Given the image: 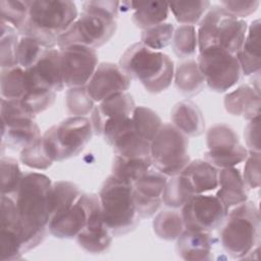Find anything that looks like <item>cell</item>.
<instances>
[{"instance_id": "6da1fadb", "label": "cell", "mask_w": 261, "mask_h": 261, "mask_svg": "<svg viewBox=\"0 0 261 261\" xmlns=\"http://www.w3.org/2000/svg\"><path fill=\"white\" fill-rule=\"evenodd\" d=\"M51 179L38 172L23 175L14 200L21 222L23 253L36 248L45 238L50 221Z\"/></svg>"}, {"instance_id": "7a4b0ae2", "label": "cell", "mask_w": 261, "mask_h": 261, "mask_svg": "<svg viewBox=\"0 0 261 261\" xmlns=\"http://www.w3.org/2000/svg\"><path fill=\"white\" fill-rule=\"evenodd\" d=\"M119 5L118 1L84 2L83 12L59 37L58 48L84 45L95 49L107 43L116 31Z\"/></svg>"}, {"instance_id": "3957f363", "label": "cell", "mask_w": 261, "mask_h": 261, "mask_svg": "<svg viewBox=\"0 0 261 261\" xmlns=\"http://www.w3.org/2000/svg\"><path fill=\"white\" fill-rule=\"evenodd\" d=\"M77 18L74 2L68 0L29 1V17L18 34L37 40L46 49L55 48L59 37Z\"/></svg>"}, {"instance_id": "277c9868", "label": "cell", "mask_w": 261, "mask_h": 261, "mask_svg": "<svg viewBox=\"0 0 261 261\" xmlns=\"http://www.w3.org/2000/svg\"><path fill=\"white\" fill-rule=\"evenodd\" d=\"M119 66L130 77L138 80L151 94H159L171 85L174 65L171 58L152 50L141 42L130 45L121 55Z\"/></svg>"}, {"instance_id": "5b68a950", "label": "cell", "mask_w": 261, "mask_h": 261, "mask_svg": "<svg viewBox=\"0 0 261 261\" xmlns=\"http://www.w3.org/2000/svg\"><path fill=\"white\" fill-rule=\"evenodd\" d=\"M219 239L232 258H247L260 244V213L252 201L234 206L220 225Z\"/></svg>"}, {"instance_id": "8992f818", "label": "cell", "mask_w": 261, "mask_h": 261, "mask_svg": "<svg viewBox=\"0 0 261 261\" xmlns=\"http://www.w3.org/2000/svg\"><path fill=\"white\" fill-rule=\"evenodd\" d=\"M99 199L104 222L113 236L125 234L139 223L133 184L109 175L103 182Z\"/></svg>"}, {"instance_id": "52a82bcc", "label": "cell", "mask_w": 261, "mask_h": 261, "mask_svg": "<svg viewBox=\"0 0 261 261\" xmlns=\"http://www.w3.org/2000/svg\"><path fill=\"white\" fill-rule=\"evenodd\" d=\"M247 29L244 19L232 16L221 5H212L199 22V52L220 48L237 55L244 43Z\"/></svg>"}, {"instance_id": "ba28073f", "label": "cell", "mask_w": 261, "mask_h": 261, "mask_svg": "<svg viewBox=\"0 0 261 261\" xmlns=\"http://www.w3.org/2000/svg\"><path fill=\"white\" fill-rule=\"evenodd\" d=\"M94 134L92 122L85 116H70L49 127L42 136L45 149L53 161L79 155Z\"/></svg>"}, {"instance_id": "9c48e42d", "label": "cell", "mask_w": 261, "mask_h": 261, "mask_svg": "<svg viewBox=\"0 0 261 261\" xmlns=\"http://www.w3.org/2000/svg\"><path fill=\"white\" fill-rule=\"evenodd\" d=\"M188 137L172 123L162 124L151 142V161L156 170L166 176H174L190 163Z\"/></svg>"}, {"instance_id": "30bf717a", "label": "cell", "mask_w": 261, "mask_h": 261, "mask_svg": "<svg viewBox=\"0 0 261 261\" xmlns=\"http://www.w3.org/2000/svg\"><path fill=\"white\" fill-rule=\"evenodd\" d=\"M198 66L210 90L223 93L239 83L243 71L236 54L220 48L200 51Z\"/></svg>"}, {"instance_id": "8fae6325", "label": "cell", "mask_w": 261, "mask_h": 261, "mask_svg": "<svg viewBox=\"0 0 261 261\" xmlns=\"http://www.w3.org/2000/svg\"><path fill=\"white\" fill-rule=\"evenodd\" d=\"M206 143L208 151L204 153V160L216 168L234 167L249 155L248 150L240 143L237 133L225 123L212 125L207 130Z\"/></svg>"}, {"instance_id": "7c38bea8", "label": "cell", "mask_w": 261, "mask_h": 261, "mask_svg": "<svg viewBox=\"0 0 261 261\" xmlns=\"http://www.w3.org/2000/svg\"><path fill=\"white\" fill-rule=\"evenodd\" d=\"M227 211L218 197L198 194L185 203L180 214L186 229L211 232L222 224Z\"/></svg>"}, {"instance_id": "4fadbf2b", "label": "cell", "mask_w": 261, "mask_h": 261, "mask_svg": "<svg viewBox=\"0 0 261 261\" xmlns=\"http://www.w3.org/2000/svg\"><path fill=\"white\" fill-rule=\"evenodd\" d=\"M59 50L64 86L85 87L98 66L96 50L84 45H71Z\"/></svg>"}, {"instance_id": "5bb4252c", "label": "cell", "mask_w": 261, "mask_h": 261, "mask_svg": "<svg viewBox=\"0 0 261 261\" xmlns=\"http://www.w3.org/2000/svg\"><path fill=\"white\" fill-rule=\"evenodd\" d=\"M88 209L87 223L77 234L76 241L88 253L101 254L109 249L113 234L104 222L99 195L88 194Z\"/></svg>"}, {"instance_id": "9a60e30c", "label": "cell", "mask_w": 261, "mask_h": 261, "mask_svg": "<svg viewBox=\"0 0 261 261\" xmlns=\"http://www.w3.org/2000/svg\"><path fill=\"white\" fill-rule=\"evenodd\" d=\"M24 75L27 90L30 88H42L54 92L62 91L65 86L60 50L55 48L46 49L34 66L24 69Z\"/></svg>"}, {"instance_id": "2e32d148", "label": "cell", "mask_w": 261, "mask_h": 261, "mask_svg": "<svg viewBox=\"0 0 261 261\" xmlns=\"http://www.w3.org/2000/svg\"><path fill=\"white\" fill-rule=\"evenodd\" d=\"M167 176L151 168L133 184L134 201L140 218H149L160 209Z\"/></svg>"}, {"instance_id": "e0dca14e", "label": "cell", "mask_w": 261, "mask_h": 261, "mask_svg": "<svg viewBox=\"0 0 261 261\" xmlns=\"http://www.w3.org/2000/svg\"><path fill=\"white\" fill-rule=\"evenodd\" d=\"M130 80L119 65L102 62L98 64L86 88L94 102H101L113 95L125 93L130 87Z\"/></svg>"}, {"instance_id": "ac0fdd59", "label": "cell", "mask_w": 261, "mask_h": 261, "mask_svg": "<svg viewBox=\"0 0 261 261\" xmlns=\"http://www.w3.org/2000/svg\"><path fill=\"white\" fill-rule=\"evenodd\" d=\"M88 212V194H82L70 208L50 219L48 229L57 239L76 238L87 223Z\"/></svg>"}, {"instance_id": "d6986e66", "label": "cell", "mask_w": 261, "mask_h": 261, "mask_svg": "<svg viewBox=\"0 0 261 261\" xmlns=\"http://www.w3.org/2000/svg\"><path fill=\"white\" fill-rule=\"evenodd\" d=\"M135 108L133 96L127 92L113 95L99 102L94 107L91 117L94 134L102 135L104 125L109 121L132 116Z\"/></svg>"}, {"instance_id": "ffe728a7", "label": "cell", "mask_w": 261, "mask_h": 261, "mask_svg": "<svg viewBox=\"0 0 261 261\" xmlns=\"http://www.w3.org/2000/svg\"><path fill=\"white\" fill-rule=\"evenodd\" d=\"M259 81L238 87L224 97V108L233 116L252 119L260 115L261 106Z\"/></svg>"}, {"instance_id": "44dd1931", "label": "cell", "mask_w": 261, "mask_h": 261, "mask_svg": "<svg viewBox=\"0 0 261 261\" xmlns=\"http://www.w3.org/2000/svg\"><path fill=\"white\" fill-rule=\"evenodd\" d=\"M192 196L205 194L218 187V170L204 159H196L178 174Z\"/></svg>"}, {"instance_id": "7402d4cb", "label": "cell", "mask_w": 261, "mask_h": 261, "mask_svg": "<svg viewBox=\"0 0 261 261\" xmlns=\"http://www.w3.org/2000/svg\"><path fill=\"white\" fill-rule=\"evenodd\" d=\"M215 239L210 232L185 229L177 238L176 251L184 260L204 261L213 258Z\"/></svg>"}, {"instance_id": "603a6c76", "label": "cell", "mask_w": 261, "mask_h": 261, "mask_svg": "<svg viewBox=\"0 0 261 261\" xmlns=\"http://www.w3.org/2000/svg\"><path fill=\"white\" fill-rule=\"evenodd\" d=\"M41 137L39 125L35 122L33 117L2 123V147L6 146L11 150L21 151Z\"/></svg>"}, {"instance_id": "cb8c5ba5", "label": "cell", "mask_w": 261, "mask_h": 261, "mask_svg": "<svg viewBox=\"0 0 261 261\" xmlns=\"http://www.w3.org/2000/svg\"><path fill=\"white\" fill-rule=\"evenodd\" d=\"M218 186L219 189L215 196L227 209L248 200V188L240 169L236 167L222 168L218 171Z\"/></svg>"}, {"instance_id": "d4e9b609", "label": "cell", "mask_w": 261, "mask_h": 261, "mask_svg": "<svg viewBox=\"0 0 261 261\" xmlns=\"http://www.w3.org/2000/svg\"><path fill=\"white\" fill-rule=\"evenodd\" d=\"M172 124L187 137H199L205 130V119L201 109L191 100L176 103L170 113Z\"/></svg>"}, {"instance_id": "484cf974", "label": "cell", "mask_w": 261, "mask_h": 261, "mask_svg": "<svg viewBox=\"0 0 261 261\" xmlns=\"http://www.w3.org/2000/svg\"><path fill=\"white\" fill-rule=\"evenodd\" d=\"M243 74L260 73V19H255L247 29L244 43L237 54Z\"/></svg>"}, {"instance_id": "4316f807", "label": "cell", "mask_w": 261, "mask_h": 261, "mask_svg": "<svg viewBox=\"0 0 261 261\" xmlns=\"http://www.w3.org/2000/svg\"><path fill=\"white\" fill-rule=\"evenodd\" d=\"M176 90L186 97H193L199 94L205 81L196 60L188 59L178 63L173 74Z\"/></svg>"}, {"instance_id": "83f0119b", "label": "cell", "mask_w": 261, "mask_h": 261, "mask_svg": "<svg viewBox=\"0 0 261 261\" xmlns=\"http://www.w3.org/2000/svg\"><path fill=\"white\" fill-rule=\"evenodd\" d=\"M134 10L133 22L137 28H148L163 23L169 14V6L166 2H129Z\"/></svg>"}, {"instance_id": "f1b7e54d", "label": "cell", "mask_w": 261, "mask_h": 261, "mask_svg": "<svg viewBox=\"0 0 261 261\" xmlns=\"http://www.w3.org/2000/svg\"><path fill=\"white\" fill-rule=\"evenodd\" d=\"M82 195L80 188L68 180H58L52 184L49 198L50 219L70 208Z\"/></svg>"}, {"instance_id": "f546056e", "label": "cell", "mask_w": 261, "mask_h": 261, "mask_svg": "<svg viewBox=\"0 0 261 261\" xmlns=\"http://www.w3.org/2000/svg\"><path fill=\"white\" fill-rule=\"evenodd\" d=\"M152 167L150 158H125L115 155L112 162V175L134 184Z\"/></svg>"}, {"instance_id": "4dcf8cb0", "label": "cell", "mask_w": 261, "mask_h": 261, "mask_svg": "<svg viewBox=\"0 0 261 261\" xmlns=\"http://www.w3.org/2000/svg\"><path fill=\"white\" fill-rule=\"evenodd\" d=\"M168 6L177 22L186 25H194L201 21L210 8L211 3L207 0L176 1L168 3Z\"/></svg>"}, {"instance_id": "1f68e13d", "label": "cell", "mask_w": 261, "mask_h": 261, "mask_svg": "<svg viewBox=\"0 0 261 261\" xmlns=\"http://www.w3.org/2000/svg\"><path fill=\"white\" fill-rule=\"evenodd\" d=\"M185 229L181 214L177 211L163 210L154 217L153 230L159 239L165 241L177 240Z\"/></svg>"}, {"instance_id": "d6a6232c", "label": "cell", "mask_w": 261, "mask_h": 261, "mask_svg": "<svg viewBox=\"0 0 261 261\" xmlns=\"http://www.w3.org/2000/svg\"><path fill=\"white\" fill-rule=\"evenodd\" d=\"M0 90L1 98L20 100L27 90L24 69L18 65L10 68H1Z\"/></svg>"}, {"instance_id": "836d02e7", "label": "cell", "mask_w": 261, "mask_h": 261, "mask_svg": "<svg viewBox=\"0 0 261 261\" xmlns=\"http://www.w3.org/2000/svg\"><path fill=\"white\" fill-rule=\"evenodd\" d=\"M132 120L136 133L150 143L162 126L161 118L157 112L145 106H136L132 114Z\"/></svg>"}, {"instance_id": "e575fe53", "label": "cell", "mask_w": 261, "mask_h": 261, "mask_svg": "<svg viewBox=\"0 0 261 261\" xmlns=\"http://www.w3.org/2000/svg\"><path fill=\"white\" fill-rule=\"evenodd\" d=\"M0 64L1 68L17 66L16 49L19 42L18 32L10 24L0 20Z\"/></svg>"}, {"instance_id": "d590c367", "label": "cell", "mask_w": 261, "mask_h": 261, "mask_svg": "<svg viewBox=\"0 0 261 261\" xmlns=\"http://www.w3.org/2000/svg\"><path fill=\"white\" fill-rule=\"evenodd\" d=\"M174 54L180 58H191L196 54L198 49V37L194 25L180 24L174 30L172 41Z\"/></svg>"}, {"instance_id": "8d00e7d4", "label": "cell", "mask_w": 261, "mask_h": 261, "mask_svg": "<svg viewBox=\"0 0 261 261\" xmlns=\"http://www.w3.org/2000/svg\"><path fill=\"white\" fill-rule=\"evenodd\" d=\"M1 195L14 196L21 184L23 173L21 172L18 162L11 157H1Z\"/></svg>"}, {"instance_id": "74e56055", "label": "cell", "mask_w": 261, "mask_h": 261, "mask_svg": "<svg viewBox=\"0 0 261 261\" xmlns=\"http://www.w3.org/2000/svg\"><path fill=\"white\" fill-rule=\"evenodd\" d=\"M174 30L173 24L170 22H163L143 30L141 35V43L152 50L160 51L171 44Z\"/></svg>"}, {"instance_id": "f35d334b", "label": "cell", "mask_w": 261, "mask_h": 261, "mask_svg": "<svg viewBox=\"0 0 261 261\" xmlns=\"http://www.w3.org/2000/svg\"><path fill=\"white\" fill-rule=\"evenodd\" d=\"M94 100L89 95L86 86L68 88L65 96L67 112L71 116H85L95 107Z\"/></svg>"}, {"instance_id": "ab89813d", "label": "cell", "mask_w": 261, "mask_h": 261, "mask_svg": "<svg viewBox=\"0 0 261 261\" xmlns=\"http://www.w3.org/2000/svg\"><path fill=\"white\" fill-rule=\"evenodd\" d=\"M56 92L42 88H30L20 99L25 109L34 116L47 110L55 101Z\"/></svg>"}, {"instance_id": "60d3db41", "label": "cell", "mask_w": 261, "mask_h": 261, "mask_svg": "<svg viewBox=\"0 0 261 261\" xmlns=\"http://www.w3.org/2000/svg\"><path fill=\"white\" fill-rule=\"evenodd\" d=\"M0 20L10 24L18 32L28 20L29 1L2 0L0 2Z\"/></svg>"}, {"instance_id": "b9f144b4", "label": "cell", "mask_w": 261, "mask_h": 261, "mask_svg": "<svg viewBox=\"0 0 261 261\" xmlns=\"http://www.w3.org/2000/svg\"><path fill=\"white\" fill-rule=\"evenodd\" d=\"M19 159L25 166L39 170L49 168L54 162L45 149L42 137L29 147L22 149L19 154Z\"/></svg>"}, {"instance_id": "7bdbcfd3", "label": "cell", "mask_w": 261, "mask_h": 261, "mask_svg": "<svg viewBox=\"0 0 261 261\" xmlns=\"http://www.w3.org/2000/svg\"><path fill=\"white\" fill-rule=\"evenodd\" d=\"M46 50L37 40L21 36L16 49V60L18 66L28 69L34 66Z\"/></svg>"}, {"instance_id": "ee69618b", "label": "cell", "mask_w": 261, "mask_h": 261, "mask_svg": "<svg viewBox=\"0 0 261 261\" xmlns=\"http://www.w3.org/2000/svg\"><path fill=\"white\" fill-rule=\"evenodd\" d=\"M191 197L192 195L187 190L178 174L167 179L162 194V202L165 206L173 209L181 208Z\"/></svg>"}, {"instance_id": "f6af8a7d", "label": "cell", "mask_w": 261, "mask_h": 261, "mask_svg": "<svg viewBox=\"0 0 261 261\" xmlns=\"http://www.w3.org/2000/svg\"><path fill=\"white\" fill-rule=\"evenodd\" d=\"M243 179L248 189H257L260 187V153L249 152L245 160Z\"/></svg>"}, {"instance_id": "bcb514c9", "label": "cell", "mask_w": 261, "mask_h": 261, "mask_svg": "<svg viewBox=\"0 0 261 261\" xmlns=\"http://www.w3.org/2000/svg\"><path fill=\"white\" fill-rule=\"evenodd\" d=\"M258 0L253 1H220V5L232 16L242 19L254 13L259 7Z\"/></svg>"}, {"instance_id": "7dc6e473", "label": "cell", "mask_w": 261, "mask_h": 261, "mask_svg": "<svg viewBox=\"0 0 261 261\" xmlns=\"http://www.w3.org/2000/svg\"><path fill=\"white\" fill-rule=\"evenodd\" d=\"M260 115L250 119L247 124L244 137L246 141V145L248 147V152H257L260 153Z\"/></svg>"}]
</instances>
